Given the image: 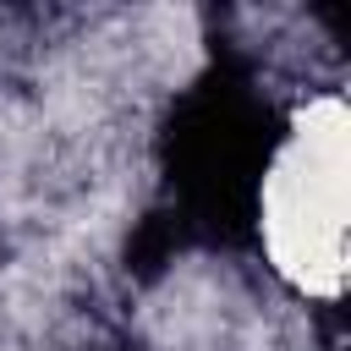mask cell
<instances>
[{
  "label": "cell",
  "mask_w": 351,
  "mask_h": 351,
  "mask_svg": "<svg viewBox=\"0 0 351 351\" xmlns=\"http://www.w3.org/2000/svg\"><path fill=\"white\" fill-rule=\"evenodd\" d=\"M263 247L274 269L307 291L335 296L346 274V110L313 99L263 176Z\"/></svg>",
  "instance_id": "6da1fadb"
}]
</instances>
